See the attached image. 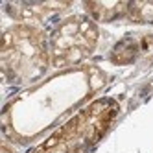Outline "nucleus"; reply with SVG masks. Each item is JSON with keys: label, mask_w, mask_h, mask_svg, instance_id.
Returning <instances> with one entry per match:
<instances>
[{"label": "nucleus", "mask_w": 153, "mask_h": 153, "mask_svg": "<svg viewBox=\"0 0 153 153\" xmlns=\"http://www.w3.org/2000/svg\"><path fill=\"white\" fill-rule=\"evenodd\" d=\"M50 153H70V148L65 144V142H61V144H59V146H56Z\"/></svg>", "instance_id": "obj_1"}]
</instances>
